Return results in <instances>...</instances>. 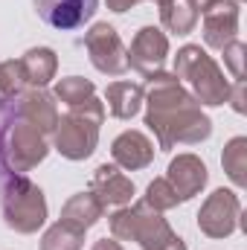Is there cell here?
<instances>
[{"mask_svg":"<svg viewBox=\"0 0 247 250\" xmlns=\"http://www.w3.org/2000/svg\"><path fill=\"white\" fill-rule=\"evenodd\" d=\"M175 76L186 90L195 96L198 105L218 108L230 99V82L224 79L221 67L201 44H186L175 56Z\"/></svg>","mask_w":247,"mask_h":250,"instance_id":"2","label":"cell"},{"mask_svg":"<svg viewBox=\"0 0 247 250\" xmlns=\"http://www.w3.org/2000/svg\"><path fill=\"white\" fill-rule=\"evenodd\" d=\"M90 250H125V248L117 242V239H99V242H96Z\"/></svg>","mask_w":247,"mask_h":250,"instance_id":"29","label":"cell"},{"mask_svg":"<svg viewBox=\"0 0 247 250\" xmlns=\"http://www.w3.org/2000/svg\"><path fill=\"white\" fill-rule=\"evenodd\" d=\"M166 181L172 184L178 201L184 204V201H192L195 195H201V189L209 181V169L198 154H178L166 169Z\"/></svg>","mask_w":247,"mask_h":250,"instance_id":"13","label":"cell"},{"mask_svg":"<svg viewBox=\"0 0 247 250\" xmlns=\"http://www.w3.org/2000/svg\"><path fill=\"white\" fill-rule=\"evenodd\" d=\"M105 3H108V9H111V12L123 15V12H128V9H134L137 3H143V0H105Z\"/></svg>","mask_w":247,"mask_h":250,"instance_id":"28","label":"cell"},{"mask_svg":"<svg viewBox=\"0 0 247 250\" xmlns=\"http://www.w3.org/2000/svg\"><path fill=\"white\" fill-rule=\"evenodd\" d=\"M90 192L105 204V209H108V207H128L131 198L137 195L134 181L125 175L120 166H114V163L96 166V172H93V178H90Z\"/></svg>","mask_w":247,"mask_h":250,"instance_id":"14","label":"cell"},{"mask_svg":"<svg viewBox=\"0 0 247 250\" xmlns=\"http://www.w3.org/2000/svg\"><path fill=\"white\" fill-rule=\"evenodd\" d=\"M131 242H137L143 250H186V242L169 227L163 212L145 207L143 201L134 204V236H131Z\"/></svg>","mask_w":247,"mask_h":250,"instance_id":"8","label":"cell"},{"mask_svg":"<svg viewBox=\"0 0 247 250\" xmlns=\"http://www.w3.org/2000/svg\"><path fill=\"white\" fill-rule=\"evenodd\" d=\"M230 105H233V111L236 114H245L247 105H245V82H236L233 87H230V99H227Z\"/></svg>","mask_w":247,"mask_h":250,"instance_id":"27","label":"cell"},{"mask_svg":"<svg viewBox=\"0 0 247 250\" xmlns=\"http://www.w3.org/2000/svg\"><path fill=\"white\" fill-rule=\"evenodd\" d=\"M201 21V12L192 0H169L160 6V23L172 35H189Z\"/></svg>","mask_w":247,"mask_h":250,"instance_id":"19","label":"cell"},{"mask_svg":"<svg viewBox=\"0 0 247 250\" xmlns=\"http://www.w3.org/2000/svg\"><path fill=\"white\" fill-rule=\"evenodd\" d=\"M242 221V201L233 189H215L212 195H206V201L201 204L198 212V230L206 239H227L239 230Z\"/></svg>","mask_w":247,"mask_h":250,"instance_id":"7","label":"cell"},{"mask_svg":"<svg viewBox=\"0 0 247 250\" xmlns=\"http://www.w3.org/2000/svg\"><path fill=\"white\" fill-rule=\"evenodd\" d=\"M102 215H105V204L87 189V192H76V195L67 198V204L62 207V218L59 221L76 227V230H82V233H87L93 224L102 221Z\"/></svg>","mask_w":247,"mask_h":250,"instance_id":"16","label":"cell"},{"mask_svg":"<svg viewBox=\"0 0 247 250\" xmlns=\"http://www.w3.org/2000/svg\"><path fill=\"white\" fill-rule=\"evenodd\" d=\"M151 3H157V6H163V3H169V0H151Z\"/></svg>","mask_w":247,"mask_h":250,"instance_id":"30","label":"cell"},{"mask_svg":"<svg viewBox=\"0 0 247 250\" xmlns=\"http://www.w3.org/2000/svg\"><path fill=\"white\" fill-rule=\"evenodd\" d=\"M9 102H12L9 108H12L15 120H23V123L35 125L44 137L56 131V125H59V105H56V96L47 93L44 87H26V90H21Z\"/></svg>","mask_w":247,"mask_h":250,"instance_id":"10","label":"cell"},{"mask_svg":"<svg viewBox=\"0 0 247 250\" xmlns=\"http://www.w3.org/2000/svg\"><path fill=\"white\" fill-rule=\"evenodd\" d=\"M21 67H23V76H26L29 87H44L59 73V56L50 47H32L21 56Z\"/></svg>","mask_w":247,"mask_h":250,"instance_id":"18","label":"cell"},{"mask_svg":"<svg viewBox=\"0 0 247 250\" xmlns=\"http://www.w3.org/2000/svg\"><path fill=\"white\" fill-rule=\"evenodd\" d=\"M99 146V125L79 111H67L59 117V125L53 131V148L67 160H87Z\"/></svg>","mask_w":247,"mask_h":250,"instance_id":"5","label":"cell"},{"mask_svg":"<svg viewBox=\"0 0 247 250\" xmlns=\"http://www.w3.org/2000/svg\"><path fill=\"white\" fill-rule=\"evenodd\" d=\"M84 50L90 56V64L99 73H105V76L128 73V47L108 21H99L84 32Z\"/></svg>","mask_w":247,"mask_h":250,"instance_id":"6","label":"cell"},{"mask_svg":"<svg viewBox=\"0 0 247 250\" xmlns=\"http://www.w3.org/2000/svg\"><path fill=\"white\" fill-rule=\"evenodd\" d=\"M224 175L233 181V187H247V137H233L221 151Z\"/></svg>","mask_w":247,"mask_h":250,"instance_id":"20","label":"cell"},{"mask_svg":"<svg viewBox=\"0 0 247 250\" xmlns=\"http://www.w3.org/2000/svg\"><path fill=\"white\" fill-rule=\"evenodd\" d=\"M99 0H35V12L38 18L62 32H73L79 26H84L93 15H96Z\"/></svg>","mask_w":247,"mask_h":250,"instance_id":"12","label":"cell"},{"mask_svg":"<svg viewBox=\"0 0 247 250\" xmlns=\"http://www.w3.org/2000/svg\"><path fill=\"white\" fill-rule=\"evenodd\" d=\"M221 53H224V64L230 67V73H233V79L236 82H245V41H239V38H233L227 47H221Z\"/></svg>","mask_w":247,"mask_h":250,"instance_id":"25","label":"cell"},{"mask_svg":"<svg viewBox=\"0 0 247 250\" xmlns=\"http://www.w3.org/2000/svg\"><path fill=\"white\" fill-rule=\"evenodd\" d=\"M82 248H84V233L64 224V221H56L41 236V250H82Z\"/></svg>","mask_w":247,"mask_h":250,"instance_id":"22","label":"cell"},{"mask_svg":"<svg viewBox=\"0 0 247 250\" xmlns=\"http://www.w3.org/2000/svg\"><path fill=\"white\" fill-rule=\"evenodd\" d=\"M111 157L114 166H120L125 172H140L145 166H151L154 160V143L143 134V131H123L114 143H111Z\"/></svg>","mask_w":247,"mask_h":250,"instance_id":"15","label":"cell"},{"mask_svg":"<svg viewBox=\"0 0 247 250\" xmlns=\"http://www.w3.org/2000/svg\"><path fill=\"white\" fill-rule=\"evenodd\" d=\"M145 125L157 137L160 151H172L178 146H198L209 140L212 120L195 102V96L178 82L175 73H154L145 76Z\"/></svg>","mask_w":247,"mask_h":250,"instance_id":"1","label":"cell"},{"mask_svg":"<svg viewBox=\"0 0 247 250\" xmlns=\"http://www.w3.org/2000/svg\"><path fill=\"white\" fill-rule=\"evenodd\" d=\"M50 154L47 137L35 125L9 117L0 125V169L6 175H26Z\"/></svg>","mask_w":247,"mask_h":250,"instance_id":"4","label":"cell"},{"mask_svg":"<svg viewBox=\"0 0 247 250\" xmlns=\"http://www.w3.org/2000/svg\"><path fill=\"white\" fill-rule=\"evenodd\" d=\"M169 59V35L160 26H143L128 50V70H137L140 76H154L163 70Z\"/></svg>","mask_w":247,"mask_h":250,"instance_id":"11","label":"cell"},{"mask_svg":"<svg viewBox=\"0 0 247 250\" xmlns=\"http://www.w3.org/2000/svg\"><path fill=\"white\" fill-rule=\"evenodd\" d=\"M143 204H145V207H151V209H157V212H166V209H175L181 201H178L175 189H172V184H169L166 178H154V181L145 187Z\"/></svg>","mask_w":247,"mask_h":250,"instance_id":"24","label":"cell"},{"mask_svg":"<svg viewBox=\"0 0 247 250\" xmlns=\"http://www.w3.org/2000/svg\"><path fill=\"white\" fill-rule=\"evenodd\" d=\"M143 84L137 82H111L105 87V111L114 120H134L143 108Z\"/></svg>","mask_w":247,"mask_h":250,"instance_id":"17","label":"cell"},{"mask_svg":"<svg viewBox=\"0 0 247 250\" xmlns=\"http://www.w3.org/2000/svg\"><path fill=\"white\" fill-rule=\"evenodd\" d=\"M53 96L59 102H64L67 108H76V105L87 102L90 96H96V84L90 79H82V76H67V79H59L56 82Z\"/></svg>","mask_w":247,"mask_h":250,"instance_id":"21","label":"cell"},{"mask_svg":"<svg viewBox=\"0 0 247 250\" xmlns=\"http://www.w3.org/2000/svg\"><path fill=\"white\" fill-rule=\"evenodd\" d=\"M26 76H23V67L21 59H9V62H0V96L9 102L15 99L21 90H26Z\"/></svg>","mask_w":247,"mask_h":250,"instance_id":"23","label":"cell"},{"mask_svg":"<svg viewBox=\"0 0 247 250\" xmlns=\"http://www.w3.org/2000/svg\"><path fill=\"white\" fill-rule=\"evenodd\" d=\"M0 212L3 224L21 236H32L47 224V198L44 189L32 184L26 175H6L0 189Z\"/></svg>","mask_w":247,"mask_h":250,"instance_id":"3","label":"cell"},{"mask_svg":"<svg viewBox=\"0 0 247 250\" xmlns=\"http://www.w3.org/2000/svg\"><path fill=\"white\" fill-rule=\"evenodd\" d=\"M239 18H242L239 0H209L201 9L204 44L212 50L227 47L233 38H239Z\"/></svg>","mask_w":247,"mask_h":250,"instance_id":"9","label":"cell"},{"mask_svg":"<svg viewBox=\"0 0 247 250\" xmlns=\"http://www.w3.org/2000/svg\"><path fill=\"white\" fill-rule=\"evenodd\" d=\"M111 236L117 242H131L134 236V207H120L114 215H111Z\"/></svg>","mask_w":247,"mask_h":250,"instance_id":"26","label":"cell"}]
</instances>
